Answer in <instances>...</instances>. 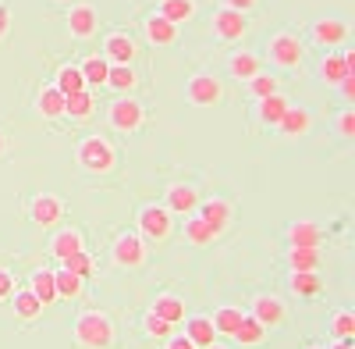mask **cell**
<instances>
[{
  "mask_svg": "<svg viewBox=\"0 0 355 349\" xmlns=\"http://www.w3.org/2000/svg\"><path fill=\"white\" fill-rule=\"evenodd\" d=\"M142 328H146V335H150V339H171V328H174V325H167L164 317H157V314L150 310V314L142 317Z\"/></svg>",
  "mask_w": 355,
  "mask_h": 349,
  "instance_id": "42",
  "label": "cell"
},
{
  "mask_svg": "<svg viewBox=\"0 0 355 349\" xmlns=\"http://www.w3.org/2000/svg\"><path fill=\"white\" fill-rule=\"evenodd\" d=\"M110 260L117 268H142L146 264V243L139 232H121L110 243Z\"/></svg>",
  "mask_w": 355,
  "mask_h": 349,
  "instance_id": "7",
  "label": "cell"
},
{
  "mask_svg": "<svg viewBox=\"0 0 355 349\" xmlns=\"http://www.w3.org/2000/svg\"><path fill=\"white\" fill-rule=\"evenodd\" d=\"M202 349H227V346H220V342H214V346H202Z\"/></svg>",
  "mask_w": 355,
  "mask_h": 349,
  "instance_id": "51",
  "label": "cell"
},
{
  "mask_svg": "<svg viewBox=\"0 0 355 349\" xmlns=\"http://www.w3.org/2000/svg\"><path fill=\"white\" fill-rule=\"evenodd\" d=\"M185 239H189L192 246H206V243L217 239V232L206 225L199 214H189V218H185Z\"/></svg>",
  "mask_w": 355,
  "mask_h": 349,
  "instance_id": "36",
  "label": "cell"
},
{
  "mask_svg": "<svg viewBox=\"0 0 355 349\" xmlns=\"http://www.w3.org/2000/svg\"><path fill=\"white\" fill-rule=\"evenodd\" d=\"M288 289H291V296H299V300H316L323 282H320L316 271H291L288 275Z\"/></svg>",
  "mask_w": 355,
  "mask_h": 349,
  "instance_id": "23",
  "label": "cell"
},
{
  "mask_svg": "<svg viewBox=\"0 0 355 349\" xmlns=\"http://www.w3.org/2000/svg\"><path fill=\"white\" fill-rule=\"evenodd\" d=\"M174 214L164 207V203H142V207L135 211V225L146 239H153V243H164L171 232H174Z\"/></svg>",
  "mask_w": 355,
  "mask_h": 349,
  "instance_id": "4",
  "label": "cell"
},
{
  "mask_svg": "<svg viewBox=\"0 0 355 349\" xmlns=\"http://www.w3.org/2000/svg\"><path fill=\"white\" fill-rule=\"evenodd\" d=\"M28 289L36 293V300L43 303V307H50L53 300H57V285H53V271H46V268H36L33 275H28Z\"/></svg>",
  "mask_w": 355,
  "mask_h": 349,
  "instance_id": "28",
  "label": "cell"
},
{
  "mask_svg": "<svg viewBox=\"0 0 355 349\" xmlns=\"http://www.w3.org/2000/svg\"><path fill=\"white\" fill-rule=\"evenodd\" d=\"M309 349H323V346H309Z\"/></svg>",
  "mask_w": 355,
  "mask_h": 349,
  "instance_id": "52",
  "label": "cell"
},
{
  "mask_svg": "<svg viewBox=\"0 0 355 349\" xmlns=\"http://www.w3.org/2000/svg\"><path fill=\"white\" fill-rule=\"evenodd\" d=\"M259 72H263V61H259L252 50H234V54L227 57V75H231V79L249 82V79L259 75Z\"/></svg>",
  "mask_w": 355,
  "mask_h": 349,
  "instance_id": "18",
  "label": "cell"
},
{
  "mask_svg": "<svg viewBox=\"0 0 355 349\" xmlns=\"http://www.w3.org/2000/svg\"><path fill=\"white\" fill-rule=\"evenodd\" d=\"M185 339L202 349V346H214L217 342V332H214V321L210 314H196V317H185Z\"/></svg>",
  "mask_w": 355,
  "mask_h": 349,
  "instance_id": "19",
  "label": "cell"
},
{
  "mask_svg": "<svg viewBox=\"0 0 355 349\" xmlns=\"http://www.w3.org/2000/svg\"><path fill=\"white\" fill-rule=\"evenodd\" d=\"M4 154H8V132L0 129V157H4Z\"/></svg>",
  "mask_w": 355,
  "mask_h": 349,
  "instance_id": "50",
  "label": "cell"
},
{
  "mask_svg": "<svg viewBox=\"0 0 355 349\" xmlns=\"http://www.w3.org/2000/svg\"><path fill=\"white\" fill-rule=\"evenodd\" d=\"M8 33H11V8L0 0V43L8 40Z\"/></svg>",
  "mask_w": 355,
  "mask_h": 349,
  "instance_id": "45",
  "label": "cell"
},
{
  "mask_svg": "<svg viewBox=\"0 0 355 349\" xmlns=\"http://www.w3.org/2000/svg\"><path fill=\"white\" fill-rule=\"evenodd\" d=\"M11 293H15V275L0 264V300H11Z\"/></svg>",
  "mask_w": 355,
  "mask_h": 349,
  "instance_id": "44",
  "label": "cell"
},
{
  "mask_svg": "<svg viewBox=\"0 0 355 349\" xmlns=\"http://www.w3.org/2000/svg\"><path fill=\"white\" fill-rule=\"evenodd\" d=\"M288 243H291V246H320V243H323V228H320L316 221H309V218L291 221V225H288Z\"/></svg>",
  "mask_w": 355,
  "mask_h": 349,
  "instance_id": "21",
  "label": "cell"
},
{
  "mask_svg": "<svg viewBox=\"0 0 355 349\" xmlns=\"http://www.w3.org/2000/svg\"><path fill=\"white\" fill-rule=\"evenodd\" d=\"M185 100L196 107H217L224 100V86L214 72H196L185 82Z\"/></svg>",
  "mask_w": 355,
  "mask_h": 349,
  "instance_id": "5",
  "label": "cell"
},
{
  "mask_svg": "<svg viewBox=\"0 0 355 349\" xmlns=\"http://www.w3.org/2000/svg\"><path fill=\"white\" fill-rule=\"evenodd\" d=\"M334 132L341 139H355V107H345L334 114Z\"/></svg>",
  "mask_w": 355,
  "mask_h": 349,
  "instance_id": "43",
  "label": "cell"
},
{
  "mask_svg": "<svg viewBox=\"0 0 355 349\" xmlns=\"http://www.w3.org/2000/svg\"><path fill=\"white\" fill-rule=\"evenodd\" d=\"M263 335H266V328L256 321L252 314H245V317H242V325H239V332H234L231 339H239L242 346H259V342H263Z\"/></svg>",
  "mask_w": 355,
  "mask_h": 349,
  "instance_id": "38",
  "label": "cell"
},
{
  "mask_svg": "<svg viewBox=\"0 0 355 349\" xmlns=\"http://www.w3.org/2000/svg\"><path fill=\"white\" fill-rule=\"evenodd\" d=\"M50 257H57V260H64V257H71V253H78V250H85V243H82V232L78 228H57L53 236H50Z\"/></svg>",
  "mask_w": 355,
  "mask_h": 349,
  "instance_id": "17",
  "label": "cell"
},
{
  "mask_svg": "<svg viewBox=\"0 0 355 349\" xmlns=\"http://www.w3.org/2000/svg\"><path fill=\"white\" fill-rule=\"evenodd\" d=\"M206 225H210L217 236L231 225V203L224 200V196H214V200H199V211H196Z\"/></svg>",
  "mask_w": 355,
  "mask_h": 349,
  "instance_id": "15",
  "label": "cell"
},
{
  "mask_svg": "<svg viewBox=\"0 0 355 349\" xmlns=\"http://www.w3.org/2000/svg\"><path fill=\"white\" fill-rule=\"evenodd\" d=\"M82 282L85 278H78V275H71V271H53V285H57V300H78L82 296Z\"/></svg>",
  "mask_w": 355,
  "mask_h": 349,
  "instance_id": "37",
  "label": "cell"
},
{
  "mask_svg": "<svg viewBox=\"0 0 355 349\" xmlns=\"http://www.w3.org/2000/svg\"><path fill=\"white\" fill-rule=\"evenodd\" d=\"M142 33H146V40H150L153 47H171L178 40V25H171L160 15H150V18H146V25H142Z\"/></svg>",
  "mask_w": 355,
  "mask_h": 349,
  "instance_id": "22",
  "label": "cell"
},
{
  "mask_svg": "<svg viewBox=\"0 0 355 349\" xmlns=\"http://www.w3.org/2000/svg\"><path fill=\"white\" fill-rule=\"evenodd\" d=\"M53 86H57V90H61V93L68 97V93L85 90V79H82L78 65H61V68H57V75H53Z\"/></svg>",
  "mask_w": 355,
  "mask_h": 349,
  "instance_id": "35",
  "label": "cell"
},
{
  "mask_svg": "<svg viewBox=\"0 0 355 349\" xmlns=\"http://www.w3.org/2000/svg\"><path fill=\"white\" fill-rule=\"evenodd\" d=\"M71 335L82 349H110L114 346V321L103 310H82L71 325Z\"/></svg>",
  "mask_w": 355,
  "mask_h": 349,
  "instance_id": "1",
  "label": "cell"
},
{
  "mask_svg": "<svg viewBox=\"0 0 355 349\" xmlns=\"http://www.w3.org/2000/svg\"><path fill=\"white\" fill-rule=\"evenodd\" d=\"M338 93H341V100H345V104H352V100H355V75H348V79H341V82H338Z\"/></svg>",
  "mask_w": 355,
  "mask_h": 349,
  "instance_id": "46",
  "label": "cell"
},
{
  "mask_svg": "<svg viewBox=\"0 0 355 349\" xmlns=\"http://www.w3.org/2000/svg\"><path fill=\"white\" fill-rule=\"evenodd\" d=\"M93 111H96V100H93L89 90H78V93L64 97V114L75 118V122H89V118H93Z\"/></svg>",
  "mask_w": 355,
  "mask_h": 349,
  "instance_id": "25",
  "label": "cell"
},
{
  "mask_svg": "<svg viewBox=\"0 0 355 349\" xmlns=\"http://www.w3.org/2000/svg\"><path fill=\"white\" fill-rule=\"evenodd\" d=\"M100 29V18H96V8L93 4H75L68 11V33L75 40H93Z\"/></svg>",
  "mask_w": 355,
  "mask_h": 349,
  "instance_id": "14",
  "label": "cell"
},
{
  "mask_svg": "<svg viewBox=\"0 0 355 349\" xmlns=\"http://www.w3.org/2000/svg\"><path fill=\"white\" fill-rule=\"evenodd\" d=\"M284 111H288V100H284L281 93L263 97V100H256V107H252L256 122H259V125H274V129H277V122L284 118Z\"/></svg>",
  "mask_w": 355,
  "mask_h": 349,
  "instance_id": "20",
  "label": "cell"
},
{
  "mask_svg": "<svg viewBox=\"0 0 355 349\" xmlns=\"http://www.w3.org/2000/svg\"><path fill=\"white\" fill-rule=\"evenodd\" d=\"M78 72H82L85 86H107V75H110V61H107V57H100V54H89L85 61L78 65Z\"/></svg>",
  "mask_w": 355,
  "mask_h": 349,
  "instance_id": "29",
  "label": "cell"
},
{
  "mask_svg": "<svg viewBox=\"0 0 355 349\" xmlns=\"http://www.w3.org/2000/svg\"><path fill=\"white\" fill-rule=\"evenodd\" d=\"M288 264H291V271H316L320 268V250L316 246H291Z\"/></svg>",
  "mask_w": 355,
  "mask_h": 349,
  "instance_id": "34",
  "label": "cell"
},
{
  "mask_svg": "<svg viewBox=\"0 0 355 349\" xmlns=\"http://www.w3.org/2000/svg\"><path fill=\"white\" fill-rule=\"evenodd\" d=\"M348 75H352V68H348V61H345V54L327 50V57L320 61V79L327 82V86H338V82L348 79Z\"/></svg>",
  "mask_w": 355,
  "mask_h": 349,
  "instance_id": "27",
  "label": "cell"
},
{
  "mask_svg": "<svg viewBox=\"0 0 355 349\" xmlns=\"http://www.w3.org/2000/svg\"><path fill=\"white\" fill-rule=\"evenodd\" d=\"M160 18H167L171 25H182L196 18V0H160Z\"/></svg>",
  "mask_w": 355,
  "mask_h": 349,
  "instance_id": "32",
  "label": "cell"
},
{
  "mask_svg": "<svg viewBox=\"0 0 355 349\" xmlns=\"http://www.w3.org/2000/svg\"><path fill=\"white\" fill-rule=\"evenodd\" d=\"M103 57L110 65H132L139 61V43L132 33H125V29H114V33L103 36Z\"/></svg>",
  "mask_w": 355,
  "mask_h": 349,
  "instance_id": "9",
  "label": "cell"
},
{
  "mask_svg": "<svg viewBox=\"0 0 355 349\" xmlns=\"http://www.w3.org/2000/svg\"><path fill=\"white\" fill-rule=\"evenodd\" d=\"M107 86H110V90H117L121 97H132V90L139 86V72H135L132 65H110Z\"/></svg>",
  "mask_w": 355,
  "mask_h": 349,
  "instance_id": "30",
  "label": "cell"
},
{
  "mask_svg": "<svg viewBox=\"0 0 355 349\" xmlns=\"http://www.w3.org/2000/svg\"><path fill=\"white\" fill-rule=\"evenodd\" d=\"M142 118H146V111H142V104L135 100V97H117V100H110V107H107V122H110V129H117V132H139L142 129Z\"/></svg>",
  "mask_w": 355,
  "mask_h": 349,
  "instance_id": "6",
  "label": "cell"
},
{
  "mask_svg": "<svg viewBox=\"0 0 355 349\" xmlns=\"http://www.w3.org/2000/svg\"><path fill=\"white\" fill-rule=\"evenodd\" d=\"M36 111L43 118H64V93L57 86H43L36 93Z\"/></svg>",
  "mask_w": 355,
  "mask_h": 349,
  "instance_id": "26",
  "label": "cell"
},
{
  "mask_svg": "<svg viewBox=\"0 0 355 349\" xmlns=\"http://www.w3.org/2000/svg\"><path fill=\"white\" fill-rule=\"evenodd\" d=\"M64 271H71V275H78V278H89V275H93V257H89L85 250L64 257Z\"/></svg>",
  "mask_w": 355,
  "mask_h": 349,
  "instance_id": "41",
  "label": "cell"
},
{
  "mask_svg": "<svg viewBox=\"0 0 355 349\" xmlns=\"http://www.w3.org/2000/svg\"><path fill=\"white\" fill-rule=\"evenodd\" d=\"M11 307H15V317L25 325H33L36 317L43 314V303L36 300L33 289H18V293H11Z\"/></svg>",
  "mask_w": 355,
  "mask_h": 349,
  "instance_id": "24",
  "label": "cell"
},
{
  "mask_svg": "<svg viewBox=\"0 0 355 349\" xmlns=\"http://www.w3.org/2000/svg\"><path fill=\"white\" fill-rule=\"evenodd\" d=\"M331 349H355V339H338Z\"/></svg>",
  "mask_w": 355,
  "mask_h": 349,
  "instance_id": "49",
  "label": "cell"
},
{
  "mask_svg": "<svg viewBox=\"0 0 355 349\" xmlns=\"http://www.w3.org/2000/svg\"><path fill=\"white\" fill-rule=\"evenodd\" d=\"M210 33H214L217 40H224V43H234V40H242V36L249 33V22H245L242 11L220 8V11H214V18H210Z\"/></svg>",
  "mask_w": 355,
  "mask_h": 349,
  "instance_id": "11",
  "label": "cell"
},
{
  "mask_svg": "<svg viewBox=\"0 0 355 349\" xmlns=\"http://www.w3.org/2000/svg\"><path fill=\"white\" fill-rule=\"evenodd\" d=\"M266 57H270V65H277L284 72H295V68H302V61H306V43L284 29V33L270 36V43H266Z\"/></svg>",
  "mask_w": 355,
  "mask_h": 349,
  "instance_id": "2",
  "label": "cell"
},
{
  "mask_svg": "<svg viewBox=\"0 0 355 349\" xmlns=\"http://www.w3.org/2000/svg\"><path fill=\"white\" fill-rule=\"evenodd\" d=\"M150 310H153L157 317H164L167 325H178V321H185V303L178 300L174 293H164V296H157Z\"/></svg>",
  "mask_w": 355,
  "mask_h": 349,
  "instance_id": "31",
  "label": "cell"
},
{
  "mask_svg": "<svg viewBox=\"0 0 355 349\" xmlns=\"http://www.w3.org/2000/svg\"><path fill=\"white\" fill-rule=\"evenodd\" d=\"M249 314L256 317L263 328H281V325L288 321V307H284V300H281V296H270V293H256Z\"/></svg>",
  "mask_w": 355,
  "mask_h": 349,
  "instance_id": "10",
  "label": "cell"
},
{
  "mask_svg": "<svg viewBox=\"0 0 355 349\" xmlns=\"http://www.w3.org/2000/svg\"><path fill=\"white\" fill-rule=\"evenodd\" d=\"M28 218H33V225H40V228H53L64 218V200L53 196V193H36L33 203H28Z\"/></svg>",
  "mask_w": 355,
  "mask_h": 349,
  "instance_id": "12",
  "label": "cell"
},
{
  "mask_svg": "<svg viewBox=\"0 0 355 349\" xmlns=\"http://www.w3.org/2000/svg\"><path fill=\"white\" fill-rule=\"evenodd\" d=\"M220 4H224V8H231V11H242V15H245V11L259 8V0H220Z\"/></svg>",
  "mask_w": 355,
  "mask_h": 349,
  "instance_id": "47",
  "label": "cell"
},
{
  "mask_svg": "<svg viewBox=\"0 0 355 349\" xmlns=\"http://www.w3.org/2000/svg\"><path fill=\"white\" fill-rule=\"evenodd\" d=\"M309 129H313V111H309V107H291V104H288L284 118L277 122V132L288 136V139H299V136H306Z\"/></svg>",
  "mask_w": 355,
  "mask_h": 349,
  "instance_id": "16",
  "label": "cell"
},
{
  "mask_svg": "<svg viewBox=\"0 0 355 349\" xmlns=\"http://www.w3.org/2000/svg\"><path fill=\"white\" fill-rule=\"evenodd\" d=\"M331 332H334V339H355V314L352 310H334L331 314Z\"/></svg>",
  "mask_w": 355,
  "mask_h": 349,
  "instance_id": "39",
  "label": "cell"
},
{
  "mask_svg": "<svg viewBox=\"0 0 355 349\" xmlns=\"http://www.w3.org/2000/svg\"><path fill=\"white\" fill-rule=\"evenodd\" d=\"M164 207H167L171 214H182V218L196 214V211H199V189L189 186V182H171V186L164 189Z\"/></svg>",
  "mask_w": 355,
  "mask_h": 349,
  "instance_id": "13",
  "label": "cell"
},
{
  "mask_svg": "<svg viewBox=\"0 0 355 349\" xmlns=\"http://www.w3.org/2000/svg\"><path fill=\"white\" fill-rule=\"evenodd\" d=\"M277 90H281V82H277L274 75H263V72H259V75H252V79H249V93H252L256 100L270 97V93H277Z\"/></svg>",
  "mask_w": 355,
  "mask_h": 349,
  "instance_id": "40",
  "label": "cell"
},
{
  "mask_svg": "<svg viewBox=\"0 0 355 349\" xmlns=\"http://www.w3.org/2000/svg\"><path fill=\"white\" fill-rule=\"evenodd\" d=\"M117 154H114V143L103 139V136H85L78 143V164L85 171H93V174H107L114 168Z\"/></svg>",
  "mask_w": 355,
  "mask_h": 349,
  "instance_id": "3",
  "label": "cell"
},
{
  "mask_svg": "<svg viewBox=\"0 0 355 349\" xmlns=\"http://www.w3.org/2000/svg\"><path fill=\"white\" fill-rule=\"evenodd\" d=\"M167 349H196V346H192L185 335H171V339H167Z\"/></svg>",
  "mask_w": 355,
  "mask_h": 349,
  "instance_id": "48",
  "label": "cell"
},
{
  "mask_svg": "<svg viewBox=\"0 0 355 349\" xmlns=\"http://www.w3.org/2000/svg\"><path fill=\"white\" fill-rule=\"evenodd\" d=\"M309 40H313L316 47H323V50H334V47H341V43L348 40V22L338 18V15L316 18V22L309 25Z\"/></svg>",
  "mask_w": 355,
  "mask_h": 349,
  "instance_id": "8",
  "label": "cell"
},
{
  "mask_svg": "<svg viewBox=\"0 0 355 349\" xmlns=\"http://www.w3.org/2000/svg\"><path fill=\"white\" fill-rule=\"evenodd\" d=\"M242 310L239 307H217L214 314H210V321H214V332L217 335H234L239 332V325H242Z\"/></svg>",
  "mask_w": 355,
  "mask_h": 349,
  "instance_id": "33",
  "label": "cell"
}]
</instances>
